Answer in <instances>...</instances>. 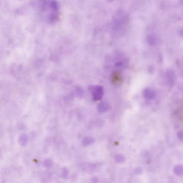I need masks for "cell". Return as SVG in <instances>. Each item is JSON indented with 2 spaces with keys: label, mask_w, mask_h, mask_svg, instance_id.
I'll return each mask as SVG.
<instances>
[{
  "label": "cell",
  "mask_w": 183,
  "mask_h": 183,
  "mask_svg": "<svg viewBox=\"0 0 183 183\" xmlns=\"http://www.w3.org/2000/svg\"><path fill=\"white\" fill-rule=\"evenodd\" d=\"M93 99L94 101H100L103 95V89L100 86H97L92 89Z\"/></svg>",
  "instance_id": "6da1fadb"
},
{
  "label": "cell",
  "mask_w": 183,
  "mask_h": 183,
  "mask_svg": "<svg viewBox=\"0 0 183 183\" xmlns=\"http://www.w3.org/2000/svg\"><path fill=\"white\" fill-rule=\"evenodd\" d=\"M112 79L114 84L119 85L123 82V77L121 73L118 72H114L112 74Z\"/></svg>",
  "instance_id": "7a4b0ae2"
},
{
  "label": "cell",
  "mask_w": 183,
  "mask_h": 183,
  "mask_svg": "<svg viewBox=\"0 0 183 183\" xmlns=\"http://www.w3.org/2000/svg\"><path fill=\"white\" fill-rule=\"evenodd\" d=\"M110 109V105L107 102H102L99 105L98 110L99 112L103 113L109 111Z\"/></svg>",
  "instance_id": "3957f363"
},
{
  "label": "cell",
  "mask_w": 183,
  "mask_h": 183,
  "mask_svg": "<svg viewBox=\"0 0 183 183\" xmlns=\"http://www.w3.org/2000/svg\"><path fill=\"white\" fill-rule=\"evenodd\" d=\"M143 94H144L145 98L148 100H151L155 96V93L154 92L151 90L148 89L144 90Z\"/></svg>",
  "instance_id": "277c9868"
},
{
  "label": "cell",
  "mask_w": 183,
  "mask_h": 183,
  "mask_svg": "<svg viewBox=\"0 0 183 183\" xmlns=\"http://www.w3.org/2000/svg\"><path fill=\"white\" fill-rule=\"evenodd\" d=\"M95 142L94 138L91 137H86L84 139L82 144L83 146L86 147L93 144Z\"/></svg>",
  "instance_id": "5b68a950"
},
{
  "label": "cell",
  "mask_w": 183,
  "mask_h": 183,
  "mask_svg": "<svg viewBox=\"0 0 183 183\" xmlns=\"http://www.w3.org/2000/svg\"><path fill=\"white\" fill-rule=\"evenodd\" d=\"M173 171L175 175L178 176H182L183 175V167L181 165H178L174 167Z\"/></svg>",
  "instance_id": "8992f818"
},
{
  "label": "cell",
  "mask_w": 183,
  "mask_h": 183,
  "mask_svg": "<svg viewBox=\"0 0 183 183\" xmlns=\"http://www.w3.org/2000/svg\"><path fill=\"white\" fill-rule=\"evenodd\" d=\"M115 160L117 162L119 163L123 162L125 161V158L122 155H118L115 157Z\"/></svg>",
  "instance_id": "52a82bcc"
},
{
  "label": "cell",
  "mask_w": 183,
  "mask_h": 183,
  "mask_svg": "<svg viewBox=\"0 0 183 183\" xmlns=\"http://www.w3.org/2000/svg\"><path fill=\"white\" fill-rule=\"evenodd\" d=\"M52 161L51 160H46L45 162V166L47 168H49L52 166Z\"/></svg>",
  "instance_id": "ba28073f"
},
{
  "label": "cell",
  "mask_w": 183,
  "mask_h": 183,
  "mask_svg": "<svg viewBox=\"0 0 183 183\" xmlns=\"http://www.w3.org/2000/svg\"><path fill=\"white\" fill-rule=\"evenodd\" d=\"M177 137L178 138L180 141H182L183 140V133L182 131H179L177 133Z\"/></svg>",
  "instance_id": "9c48e42d"
},
{
  "label": "cell",
  "mask_w": 183,
  "mask_h": 183,
  "mask_svg": "<svg viewBox=\"0 0 183 183\" xmlns=\"http://www.w3.org/2000/svg\"><path fill=\"white\" fill-rule=\"evenodd\" d=\"M68 171L67 169H65L63 171V175H64V177H67L68 175Z\"/></svg>",
  "instance_id": "30bf717a"
},
{
  "label": "cell",
  "mask_w": 183,
  "mask_h": 183,
  "mask_svg": "<svg viewBox=\"0 0 183 183\" xmlns=\"http://www.w3.org/2000/svg\"><path fill=\"white\" fill-rule=\"evenodd\" d=\"M142 171L140 169H136L135 172L137 173V174H138L141 173V172H142Z\"/></svg>",
  "instance_id": "8fae6325"
}]
</instances>
